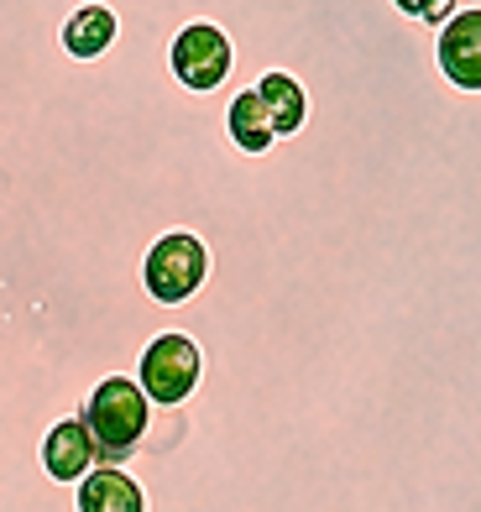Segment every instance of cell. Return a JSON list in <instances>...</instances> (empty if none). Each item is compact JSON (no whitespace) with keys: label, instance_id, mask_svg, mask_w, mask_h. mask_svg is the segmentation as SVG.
Returning <instances> with one entry per match:
<instances>
[{"label":"cell","instance_id":"6da1fadb","mask_svg":"<svg viewBox=\"0 0 481 512\" xmlns=\"http://www.w3.org/2000/svg\"><path fill=\"white\" fill-rule=\"evenodd\" d=\"M84 0H0V512H481V424L414 366L340 335H272L419 277L393 241L215 267L157 304L147 246L199 230L215 262L319 225L346 194L330 105L251 157L168 42L215 0H131L116 48L68 58ZM116 6V0H110Z\"/></svg>","mask_w":481,"mask_h":512},{"label":"cell","instance_id":"277c9868","mask_svg":"<svg viewBox=\"0 0 481 512\" xmlns=\"http://www.w3.org/2000/svg\"><path fill=\"white\" fill-rule=\"evenodd\" d=\"M434 63L461 95H481V6H461L434 32Z\"/></svg>","mask_w":481,"mask_h":512},{"label":"cell","instance_id":"7a4b0ae2","mask_svg":"<svg viewBox=\"0 0 481 512\" xmlns=\"http://www.w3.org/2000/svg\"><path fill=\"white\" fill-rule=\"evenodd\" d=\"M210 241L199 236V230H168V236H157L147 246V262H142V283L147 293L157 298V304H194V298L204 293V283H210Z\"/></svg>","mask_w":481,"mask_h":512},{"label":"cell","instance_id":"3957f363","mask_svg":"<svg viewBox=\"0 0 481 512\" xmlns=\"http://www.w3.org/2000/svg\"><path fill=\"white\" fill-rule=\"evenodd\" d=\"M168 68L183 89L215 95V89H225L236 74V42L225 27H215V21H189V27H178V37L168 42Z\"/></svg>","mask_w":481,"mask_h":512},{"label":"cell","instance_id":"5b68a950","mask_svg":"<svg viewBox=\"0 0 481 512\" xmlns=\"http://www.w3.org/2000/svg\"><path fill=\"white\" fill-rule=\"evenodd\" d=\"M257 79H262V74H257ZM257 79L241 84L236 100H231V110H225V136H231L241 152H251V157H262V152L278 147V131H272V115H267V105H262V95H257Z\"/></svg>","mask_w":481,"mask_h":512},{"label":"cell","instance_id":"8992f818","mask_svg":"<svg viewBox=\"0 0 481 512\" xmlns=\"http://www.w3.org/2000/svg\"><path fill=\"white\" fill-rule=\"evenodd\" d=\"M257 95L272 115V131L278 136H293V131H304L309 121V89L288 74V68H267V74L257 79Z\"/></svg>","mask_w":481,"mask_h":512}]
</instances>
